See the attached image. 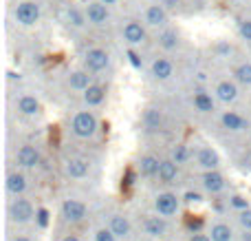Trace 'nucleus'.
Wrapping results in <instances>:
<instances>
[{"label":"nucleus","mask_w":251,"mask_h":241,"mask_svg":"<svg viewBox=\"0 0 251 241\" xmlns=\"http://www.w3.org/2000/svg\"><path fill=\"white\" fill-rule=\"evenodd\" d=\"M35 212H38V208L33 206L29 197H13L7 204V217L16 226H26L35 221Z\"/></svg>","instance_id":"1"},{"label":"nucleus","mask_w":251,"mask_h":241,"mask_svg":"<svg viewBox=\"0 0 251 241\" xmlns=\"http://www.w3.org/2000/svg\"><path fill=\"white\" fill-rule=\"evenodd\" d=\"M71 131L75 137L79 140H91L97 135L100 131V122H97V115L93 111H77L71 120Z\"/></svg>","instance_id":"2"},{"label":"nucleus","mask_w":251,"mask_h":241,"mask_svg":"<svg viewBox=\"0 0 251 241\" xmlns=\"http://www.w3.org/2000/svg\"><path fill=\"white\" fill-rule=\"evenodd\" d=\"M181 204H183V199L178 197L176 193L163 190V193H159L154 197L152 206H154V215L165 217V219H172V217H176L178 212H181Z\"/></svg>","instance_id":"3"},{"label":"nucleus","mask_w":251,"mask_h":241,"mask_svg":"<svg viewBox=\"0 0 251 241\" xmlns=\"http://www.w3.org/2000/svg\"><path fill=\"white\" fill-rule=\"evenodd\" d=\"M42 18V9L35 0H20L13 7V20L20 27H35Z\"/></svg>","instance_id":"4"},{"label":"nucleus","mask_w":251,"mask_h":241,"mask_svg":"<svg viewBox=\"0 0 251 241\" xmlns=\"http://www.w3.org/2000/svg\"><path fill=\"white\" fill-rule=\"evenodd\" d=\"M60 217L64 219V224H71V226L82 224L88 217V208L82 199L66 197V199H62V204H60Z\"/></svg>","instance_id":"5"},{"label":"nucleus","mask_w":251,"mask_h":241,"mask_svg":"<svg viewBox=\"0 0 251 241\" xmlns=\"http://www.w3.org/2000/svg\"><path fill=\"white\" fill-rule=\"evenodd\" d=\"M84 69L91 71V73H101L110 66V53L106 49L100 47H91L86 53H84Z\"/></svg>","instance_id":"6"},{"label":"nucleus","mask_w":251,"mask_h":241,"mask_svg":"<svg viewBox=\"0 0 251 241\" xmlns=\"http://www.w3.org/2000/svg\"><path fill=\"white\" fill-rule=\"evenodd\" d=\"M122 38L124 42L128 44L130 49H137L146 42L148 38V31H146V25L139 20H126L122 25Z\"/></svg>","instance_id":"7"},{"label":"nucleus","mask_w":251,"mask_h":241,"mask_svg":"<svg viewBox=\"0 0 251 241\" xmlns=\"http://www.w3.org/2000/svg\"><path fill=\"white\" fill-rule=\"evenodd\" d=\"M42 164V153H40L38 146L33 144H22L16 151V166L22 171H33Z\"/></svg>","instance_id":"8"},{"label":"nucleus","mask_w":251,"mask_h":241,"mask_svg":"<svg viewBox=\"0 0 251 241\" xmlns=\"http://www.w3.org/2000/svg\"><path fill=\"white\" fill-rule=\"evenodd\" d=\"M84 11H86L88 25H93V27H108L110 25V11L104 2H100V0H91V2H86Z\"/></svg>","instance_id":"9"},{"label":"nucleus","mask_w":251,"mask_h":241,"mask_svg":"<svg viewBox=\"0 0 251 241\" xmlns=\"http://www.w3.org/2000/svg\"><path fill=\"white\" fill-rule=\"evenodd\" d=\"M141 230L148 235V237L161 241V239L165 237V235H168L170 224H168V219H165V217L148 215V217H143V221H141Z\"/></svg>","instance_id":"10"},{"label":"nucleus","mask_w":251,"mask_h":241,"mask_svg":"<svg viewBox=\"0 0 251 241\" xmlns=\"http://www.w3.org/2000/svg\"><path fill=\"white\" fill-rule=\"evenodd\" d=\"M170 20V11L163 4H150L143 11V25L152 27V29H165Z\"/></svg>","instance_id":"11"},{"label":"nucleus","mask_w":251,"mask_h":241,"mask_svg":"<svg viewBox=\"0 0 251 241\" xmlns=\"http://www.w3.org/2000/svg\"><path fill=\"white\" fill-rule=\"evenodd\" d=\"M4 188H7V193L11 195V197H25L26 188H29V180H26V175L22 171H11L7 173V180H4Z\"/></svg>","instance_id":"12"},{"label":"nucleus","mask_w":251,"mask_h":241,"mask_svg":"<svg viewBox=\"0 0 251 241\" xmlns=\"http://www.w3.org/2000/svg\"><path fill=\"white\" fill-rule=\"evenodd\" d=\"M196 166L203 173L218 171V166H221V155H218L216 149H212V146H201V149L196 151Z\"/></svg>","instance_id":"13"},{"label":"nucleus","mask_w":251,"mask_h":241,"mask_svg":"<svg viewBox=\"0 0 251 241\" xmlns=\"http://www.w3.org/2000/svg\"><path fill=\"white\" fill-rule=\"evenodd\" d=\"M227 186L225 175L221 171H207V173H201V188L209 195H218L223 193Z\"/></svg>","instance_id":"14"},{"label":"nucleus","mask_w":251,"mask_h":241,"mask_svg":"<svg viewBox=\"0 0 251 241\" xmlns=\"http://www.w3.org/2000/svg\"><path fill=\"white\" fill-rule=\"evenodd\" d=\"M150 75L159 82H165L174 75V64L168 56H154L150 62Z\"/></svg>","instance_id":"15"},{"label":"nucleus","mask_w":251,"mask_h":241,"mask_svg":"<svg viewBox=\"0 0 251 241\" xmlns=\"http://www.w3.org/2000/svg\"><path fill=\"white\" fill-rule=\"evenodd\" d=\"M91 173V162L86 157H71L64 162V175L69 180H84Z\"/></svg>","instance_id":"16"},{"label":"nucleus","mask_w":251,"mask_h":241,"mask_svg":"<svg viewBox=\"0 0 251 241\" xmlns=\"http://www.w3.org/2000/svg\"><path fill=\"white\" fill-rule=\"evenodd\" d=\"M108 228L113 230V235L117 239H130L132 237V224L124 212H113L108 217Z\"/></svg>","instance_id":"17"},{"label":"nucleus","mask_w":251,"mask_h":241,"mask_svg":"<svg viewBox=\"0 0 251 241\" xmlns=\"http://www.w3.org/2000/svg\"><path fill=\"white\" fill-rule=\"evenodd\" d=\"M214 97L223 104H231V102L238 100V84L234 80H221V82L214 87Z\"/></svg>","instance_id":"18"},{"label":"nucleus","mask_w":251,"mask_h":241,"mask_svg":"<svg viewBox=\"0 0 251 241\" xmlns=\"http://www.w3.org/2000/svg\"><path fill=\"white\" fill-rule=\"evenodd\" d=\"M178 173H181V166H178V164H174L170 157L161 159L156 180H159V184H163V186H174V184H178Z\"/></svg>","instance_id":"19"},{"label":"nucleus","mask_w":251,"mask_h":241,"mask_svg":"<svg viewBox=\"0 0 251 241\" xmlns=\"http://www.w3.org/2000/svg\"><path fill=\"white\" fill-rule=\"evenodd\" d=\"M159 166H161V159L152 153H146L137 159V173L139 177H146V180H152V177L159 175Z\"/></svg>","instance_id":"20"},{"label":"nucleus","mask_w":251,"mask_h":241,"mask_svg":"<svg viewBox=\"0 0 251 241\" xmlns=\"http://www.w3.org/2000/svg\"><path fill=\"white\" fill-rule=\"evenodd\" d=\"M216 102H218L216 97L207 91H194V95H192V106H194V111H199V113H203V115H212L214 111H216Z\"/></svg>","instance_id":"21"},{"label":"nucleus","mask_w":251,"mask_h":241,"mask_svg":"<svg viewBox=\"0 0 251 241\" xmlns=\"http://www.w3.org/2000/svg\"><path fill=\"white\" fill-rule=\"evenodd\" d=\"M40 100L35 95H31V93H22L20 97L16 100V111L20 115H25V118H33V115L40 113Z\"/></svg>","instance_id":"22"},{"label":"nucleus","mask_w":251,"mask_h":241,"mask_svg":"<svg viewBox=\"0 0 251 241\" xmlns=\"http://www.w3.org/2000/svg\"><path fill=\"white\" fill-rule=\"evenodd\" d=\"M66 82H69V87L73 89V91H86L88 87H93V73L86 69H75L69 73V78H66Z\"/></svg>","instance_id":"23"},{"label":"nucleus","mask_w":251,"mask_h":241,"mask_svg":"<svg viewBox=\"0 0 251 241\" xmlns=\"http://www.w3.org/2000/svg\"><path fill=\"white\" fill-rule=\"evenodd\" d=\"M141 124H143V128L150 133L161 131V128H163V111L156 109V106H148L141 115Z\"/></svg>","instance_id":"24"},{"label":"nucleus","mask_w":251,"mask_h":241,"mask_svg":"<svg viewBox=\"0 0 251 241\" xmlns=\"http://www.w3.org/2000/svg\"><path fill=\"white\" fill-rule=\"evenodd\" d=\"M221 124L231 133H243L249 128V122L240 113H236V111H225L221 115Z\"/></svg>","instance_id":"25"},{"label":"nucleus","mask_w":251,"mask_h":241,"mask_svg":"<svg viewBox=\"0 0 251 241\" xmlns=\"http://www.w3.org/2000/svg\"><path fill=\"white\" fill-rule=\"evenodd\" d=\"M106 95H108V89H106L104 84L95 82L93 87H88L86 91L82 93V100H84V104L86 106H100V104H104Z\"/></svg>","instance_id":"26"},{"label":"nucleus","mask_w":251,"mask_h":241,"mask_svg":"<svg viewBox=\"0 0 251 241\" xmlns=\"http://www.w3.org/2000/svg\"><path fill=\"white\" fill-rule=\"evenodd\" d=\"M207 235L212 237V241H236L234 228L227 221H214V224H209Z\"/></svg>","instance_id":"27"},{"label":"nucleus","mask_w":251,"mask_h":241,"mask_svg":"<svg viewBox=\"0 0 251 241\" xmlns=\"http://www.w3.org/2000/svg\"><path fill=\"white\" fill-rule=\"evenodd\" d=\"M156 42H159V47L163 49V51H174V49L181 44V35H178L176 29H170V27H165V29L159 31V38H156Z\"/></svg>","instance_id":"28"},{"label":"nucleus","mask_w":251,"mask_h":241,"mask_svg":"<svg viewBox=\"0 0 251 241\" xmlns=\"http://www.w3.org/2000/svg\"><path fill=\"white\" fill-rule=\"evenodd\" d=\"M66 22H69L73 29H84V27L88 25L86 11L79 9V7H75V4H69V9H66Z\"/></svg>","instance_id":"29"},{"label":"nucleus","mask_w":251,"mask_h":241,"mask_svg":"<svg viewBox=\"0 0 251 241\" xmlns=\"http://www.w3.org/2000/svg\"><path fill=\"white\" fill-rule=\"evenodd\" d=\"M170 159H172L174 164H178V166H185V164L192 159V151H190V146L183 144V142L174 144V146H172V153H170Z\"/></svg>","instance_id":"30"},{"label":"nucleus","mask_w":251,"mask_h":241,"mask_svg":"<svg viewBox=\"0 0 251 241\" xmlns=\"http://www.w3.org/2000/svg\"><path fill=\"white\" fill-rule=\"evenodd\" d=\"M225 202H227V206H229L231 211H236V215H238V212H243V211H249V208H251L249 199L245 197V195H240V193H229V197H227Z\"/></svg>","instance_id":"31"},{"label":"nucleus","mask_w":251,"mask_h":241,"mask_svg":"<svg viewBox=\"0 0 251 241\" xmlns=\"http://www.w3.org/2000/svg\"><path fill=\"white\" fill-rule=\"evenodd\" d=\"M234 78L236 82L245 84V87H251V62H243L234 69Z\"/></svg>","instance_id":"32"},{"label":"nucleus","mask_w":251,"mask_h":241,"mask_svg":"<svg viewBox=\"0 0 251 241\" xmlns=\"http://www.w3.org/2000/svg\"><path fill=\"white\" fill-rule=\"evenodd\" d=\"M212 51L216 58H229L231 53H234V47H231L229 40H218V42L212 47Z\"/></svg>","instance_id":"33"},{"label":"nucleus","mask_w":251,"mask_h":241,"mask_svg":"<svg viewBox=\"0 0 251 241\" xmlns=\"http://www.w3.org/2000/svg\"><path fill=\"white\" fill-rule=\"evenodd\" d=\"M49 224H51V212H49V208L40 206L38 212H35V226H38L40 230H47Z\"/></svg>","instance_id":"34"},{"label":"nucleus","mask_w":251,"mask_h":241,"mask_svg":"<svg viewBox=\"0 0 251 241\" xmlns=\"http://www.w3.org/2000/svg\"><path fill=\"white\" fill-rule=\"evenodd\" d=\"M238 33L245 42L251 44V18H240L238 20Z\"/></svg>","instance_id":"35"},{"label":"nucleus","mask_w":251,"mask_h":241,"mask_svg":"<svg viewBox=\"0 0 251 241\" xmlns=\"http://www.w3.org/2000/svg\"><path fill=\"white\" fill-rule=\"evenodd\" d=\"M236 221H238V226L245 230V233H251V208L249 211H243L236 215Z\"/></svg>","instance_id":"36"},{"label":"nucleus","mask_w":251,"mask_h":241,"mask_svg":"<svg viewBox=\"0 0 251 241\" xmlns=\"http://www.w3.org/2000/svg\"><path fill=\"white\" fill-rule=\"evenodd\" d=\"M93 237H95V241H117V237L113 235V230H110L108 226H101V228H97Z\"/></svg>","instance_id":"37"},{"label":"nucleus","mask_w":251,"mask_h":241,"mask_svg":"<svg viewBox=\"0 0 251 241\" xmlns=\"http://www.w3.org/2000/svg\"><path fill=\"white\" fill-rule=\"evenodd\" d=\"M126 53H128V62H130V64H132L137 71H141L143 69V60H141V56L137 53V49H130L128 47V51H126Z\"/></svg>","instance_id":"38"},{"label":"nucleus","mask_w":251,"mask_h":241,"mask_svg":"<svg viewBox=\"0 0 251 241\" xmlns=\"http://www.w3.org/2000/svg\"><path fill=\"white\" fill-rule=\"evenodd\" d=\"M183 202H187V204L203 202V195H201V193H196V190H187V193H185V199H183Z\"/></svg>","instance_id":"39"},{"label":"nucleus","mask_w":251,"mask_h":241,"mask_svg":"<svg viewBox=\"0 0 251 241\" xmlns=\"http://www.w3.org/2000/svg\"><path fill=\"white\" fill-rule=\"evenodd\" d=\"M159 4H163L168 11H176V9L181 7V0H161Z\"/></svg>","instance_id":"40"},{"label":"nucleus","mask_w":251,"mask_h":241,"mask_svg":"<svg viewBox=\"0 0 251 241\" xmlns=\"http://www.w3.org/2000/svg\"><path fill=\"white\" fill-rule=\"evenodd\" d=\"M187 241H212V237H209L207 233H192L190 237H187Z\"/></svg>","instance_id":"41"},{"label":"nucleus","mask_w":251,"mask_h":241,"mask_svg":"<svg viewBox=\"0 0 251 241\" xmlns=\"http://www.w3.org/2000/svg\"><path fill=\"white\" fill-rule=\"evenodd\" d=\"M9 241H33V239H31L29 235H13V237L9 239Z\"/></svg>","instance_id":"42"},{"label":"nucleus","mask_w":251,"mask_h":241,"mask_svg":"<svg viewBox=\"0 0 251 241\" xmlns=\"http://www.w3.org/2000/svg\"><path fill=\"white\" fill-rule=\"evenodd\" d=\"M60 241H82V239H79L77 235H73V233H71V235H64V237H62Z\"/></svg>","instance_id":"43"},{"label":"nucleus","mask_w":251,"mask_h":241,"mask_svg":"<svg viewBox=\"0 0 251 241\" xmlns=\"http://www.w3.org/2000/svg\"><path fill=\"white\" fill-rule=\"evenodd\" d=\"M7 78L9 80H20V75H18L16 71H7Z\"/></svg>","instance_id":"44"},{"label":"nucleus","mask_w":251,"mask_h":241,"mask_svg":"<svg viewBox=\"0 0 251 241\" xmlns=\"http://www.w3.org/2000/svg\"><path fill=\"white\" fill-rule=\"evenodd\" d=\"M100 2H104L106 7H115V4H117L119 0H100Z\"/></svg>","instance_id":"45"},{"label":"nucleus","mask_w":251,"mask_h":241,"mask_svg":"<svg viewBox=\"0 0 251 241\" xmlns=\"http://www.w3.org/2000/svg\"><path fill=\"white\" fill-rule=\"evenodd\" d=\"M240 239H243V241H251V233H245V230H243V235H240Z\"/></svg>","instance_id":"46"},{"label":"nucleus","mask_w":251,"mask_h":241,"mask_svg":"<svg viewBox=\"0 0 251 241\" xmlns=\"http://www.w3.org/2000/svg\"><path fill=\"white\" fill-rule=\"evenodd\" d=\"M161 241H170V239H161Z\"/></svg>","instance_id":"47"}]
</instances>
